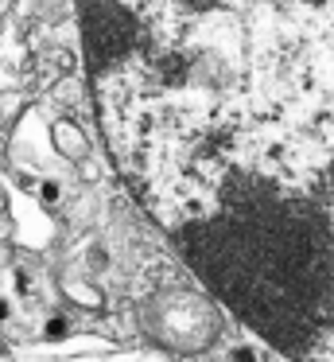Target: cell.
Returning a JSON list of instances; mask_svg holds the SVG:
<instances>
[{"instance_id": "1", "label": "cell", "mask_w": 334, "mask_h": 362, "mask_svg": "<svg viewBox=\"0 0 334 362\" xmlns=\"http://www.w3.org/2000/svg\"><path fill=\"white\" fill-rule=\"evenodd\" d=\"M105 144L287 362H334V0H90Z\"/></svg>"}, {"instance_id": "2", "label": "cell", "mask_w": 334, "mask_h": 362, "mask_svg": "<svg viewBox=\"0 0 334 362\" xmlns=\"http://www.w3.org/2000/svg\"><path fill=\"white\" fill-rule=\"evenodd\" d=\"M51 141H54V148L70 160H82L85 152H90V136H85L82 125H74V121H59V125L51 129Z\"/></svg>"}, {"instance_id": "3", "label": "cell", "mask_w": 334, "mask_h": 362, "mask_svg": "<svg viewBox=\"0 0 334 362\" xmlns=\"http://www.w3.org/2000/svg\"><path fill=\"white\" fill-rule=\"evenodd\" d=\"M35 195H39V203H43V206H59L62 203V183L59 180H39L35 183Z\"/></svg>"}, {"instance_id": "4", "label": "cell", "mask_w": 334, "mask_h": 362, "mask_svg": "<svg viewBox=\"0 0 334 362\" xmlns=\"http://www.w3.org/2000/svg\"><path fill=\"white\" fill-rule=\"evenodd\" d=\"M109 265H113V253H109L105 245H90V250H85V269H90V273H105Z\"/></svg>"}, {"instance_id": "5", "label": "cell", "mask_w": 334, "mask_h": 362, "mask_svg": "<svg viewBox=\"0 0 334 362\" xmlns=\"http://www.w3.org/2000/svg\"><path fill=\"white\" fill-rule=\"evenodd\" d=\"M229 362H261V351L253 343H233L229 346Z\"/></svg>"}, {"instance_id": "6", "label": "cell", "mask_w": 334, "mask_h": 362, "mask_svg": "<svg viewBox=\"0 0 334 362\" xmlns=\"http://www.w3.org/2000/svg\"><path fill=\"white\" fill-rule=\"evenodd\" d=\"M23 110V102L16 94H8V98H0V129H8V121L16 117V113Z\"/></svg>"}, {"instance_id": "7", "label": "cell", "mask_w": 334, "mask_h": 362, "mask_svg": "<svg viewBox=\"0 0 334 362\" xmlns=\"http://www.w3.org/2000/svg\"><path fill=\"white\" fill-rule=\"evenodd\" d=\"M47 335L51 339H59V335H66V320H62V315H54L51 323H47Z\"/></svg>"}, {"instance_id": "8", "label": "cell", "mask_w": 334, "mask_h": 362, "mask_svg": "<svg viewBox=\"0 0 334 362\" xmlns=\"http://www.w3.org/2000/svg\"><path fill=\"white\" fill-rule=\"evenodd\" d=\"M12 276H16V292H28V288H31V281H28V273H20V269H16V273H12Z\"/></svg>"}, {"instance_id": "9", "label": "cell", "mask_w": 334, "mask_h": 362, "mask_svg": "<svg viewBox=\"0 0 334 362\" xmlns=\"http://www.w3.org/2000/svg\"><path fill=\"white\" fill-rule=\"evenodd\" d=\"M8 315H12V304H8V300H0V323H4Z\"/></svg>"}]
</instances>
